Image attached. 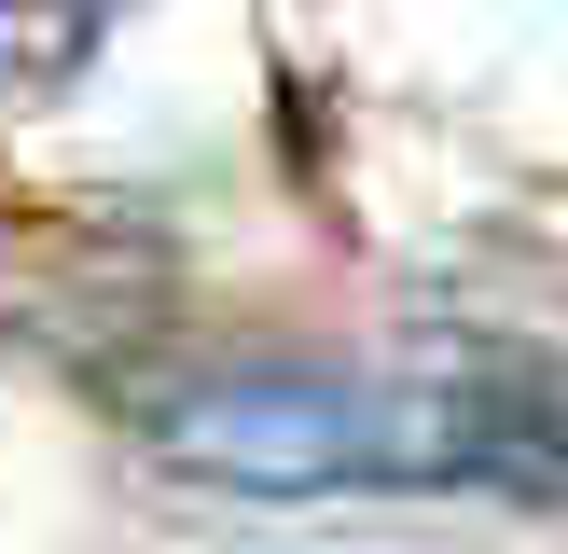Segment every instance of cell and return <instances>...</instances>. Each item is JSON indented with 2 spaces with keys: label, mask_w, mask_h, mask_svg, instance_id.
I'll return each mask as SVG.
<instances>
[{
  "label": "cell",
  "mask_w": 568,
  "mask_h": 554,
  "mask_svg": "<svg viewBox=\"0 0 568 554\" xmlns=\"http://www.w3.org/2000/svg\"><path fill=\"white\" fill-rule=\"evenodd\" d=\"M125 430L166 471L236 499H347V485L568 499V360L527 332H403L361 360H166L125 388Z\"/></svg>",
  "instance_id": "1"
},
{
  "label": "cell",
  "mask_w": 568,
  "mask_h": 554,
  "mask_svg": "<svg viewBox=\"0 0 568 554\" xmlns=\"http://www.w3.org/2000/svg\"><path fill=\"white\" fill-rule=\"evenodd\" d=\"M111 0H0V98H55V83L98 55Z\"/></svg>",
  "instance_id": "2"
}]
</instances>
